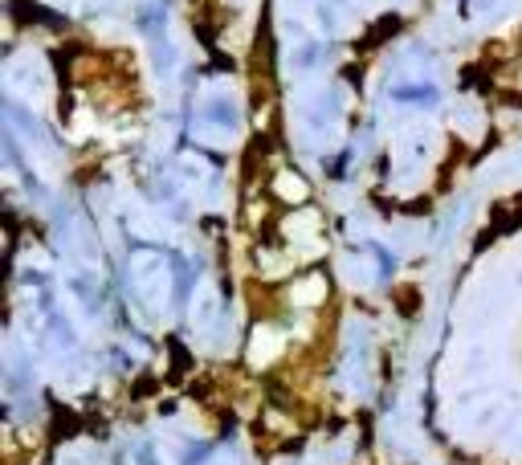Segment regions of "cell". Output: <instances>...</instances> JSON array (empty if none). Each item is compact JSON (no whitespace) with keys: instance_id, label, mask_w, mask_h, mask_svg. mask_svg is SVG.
<instances>
[{"instance_id":"cell-1","label":"cell","mask_w":522,"mask_h":465,"mask_svg":"<svg viewBox=\"0 0 522 465\" xmlns=\"http://www.w3.org/2000/svg\"><path fill=\"white\" fill-rule=\"evenodd\" d=\"M278 192H282L290 204H302L306 196H310V188H306L298 176H290V172H286V176H278Z\"/></svg>"}]
</instances>
